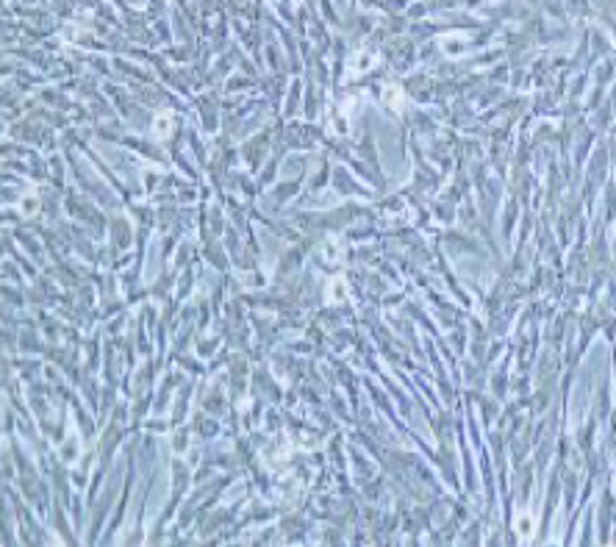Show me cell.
Listing matches in <instances>:
<instances>
[{
  "label": "cell",
  "mask_w": 616,
  "mask_h": 547,
  "mask_svg": "<svg viewBox=\"0 0 616 547\" xmlns=\"http://www.w3.org/2000/svg\"><path fill=\"white\" fill-rule=\"evenodd\" d=\"M344 297H347V292H344V280L336 278L331 283V292H328V303H342Z\"/></svg>",
  "instance_id": "cell-1"
},
{
  "label": "cell",
  "mask_w": 616,
  "mask_h": 547,
  "mask_svg": "<svg viewBox=\"0 0 616 547\" xmlns=\"http://www.w3.org/2000/svg\"><path fill=\"white\" fill-rule=\"evenodd\" d=\"M339 253H342V245H339V242H331V245L325 248V256H328V259H336Z\"/></svg>",
  "instance_id": "cell-6"
},
{
  "label": "cell",
  "mask_w": 616,
  "mask_h": 547,
  "mask_svg": "<svg viewBox=\"0 0 616 547\" xmlns=\"http://www.w3.org/2000/svg\"><path fill=\"white\" fill-rule=\"evenodd\" d=\"M516 528H519V531H522V534H530V531H533V522H530V517H527V514H522V517H519V520H516Z\"/></svg>",
  "instance_id": "cell-5"
},
{
  "label": "cell",
  "mask_w": 616,
  "mask_h": 547,
  "mask_svg": "<svg viewBox=\"0 0 616 547\" xmlns=\"http://www.w3.org/2000/svg\"><path fill=\"white\" fill-rule=\"evenodd\" d=\"M153 128H156V137H167L169 128H172V117H169V114H158Z\"/></svg>",
  "instance_id": "cell-2"
},
{
  "label": "cell",
  "mask_w": 616,
  "mask_h": 547,
  "mask_svg": "<svg viewBox=\"0 0 616 547\" xmlns=\"http://www.w3.org/2000/svg\"><path fill=\"white\" fill-rule=\"evenodd\" d=\"M36 209H39V200H36L33 195H25V197H22V203H20V211H22V214H33Z\"/></svg>",
  "instance_id": "cell-4"
},
{
  "label": "cell",
  "mask_w": 616,
  "mask_h": 547,
  "mask_svg": "<svg viewBox=\"0 0 616 547\" xmlns=\"http://www.w3.org/2000/svg\"><path fill=\"white\" fill-rule=\"evenodd\" d=\"M383 100L389 106H394V109H400L402 106V92L397 89V86H386V92H383Z\"/></svg>",
  "instance_id": "cell-3"
}]
</instances>
